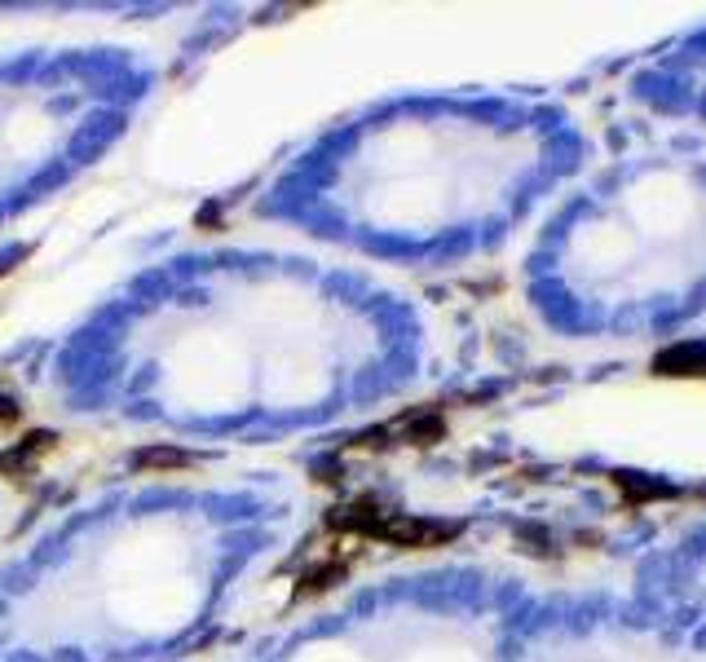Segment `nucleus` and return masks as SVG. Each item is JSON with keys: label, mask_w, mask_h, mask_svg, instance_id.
I'll return each mask as SVG.
<instances>
[{"label": "nucleus", "mask_w": 706, "mask_h": 662, "mask_svg": "<svg viewBox=\"0 0 706 662\" xmlns=\"http://www.w3.org/2000/svg\"><path fill=\"white\" fill-rule=\"evenodd\" d=\"M530 305L570 336H654L706 309V159L640 155L574 190L526 261Z\"/></svg>", "instance_id": "obj_1"}, {"label": "nucleus", "mask_w": 706, "mask_h": 662, "mask_svg": "<svg viewBox=\"0 0 706 662\" xmlns=\"http://www.w3.org/2000/svg\"><path fill=\"white\" fill-rule=\"evenodd\" d=\"M631 84H636L631 93L662 115L706 120V23L667 45L654 62H645Z\"/></svg>", "instance_id": "obj_2"}, {"label": "nucleus", "mask_w": 706, "mask_h": 662, "mask_svg": "<svg viewBox=\"0 0 706 662\" xmlns=\"http://www.w3.org/2000/svg\"><path fill=\"white\" fill-rule=\"evenodd\" d=\"M676 601H680L684 614H693L698 623H706V535L689 539V548H684V561L676 570Z\"/></svg>", "instance_id": "obj_3"}]
</instances>
